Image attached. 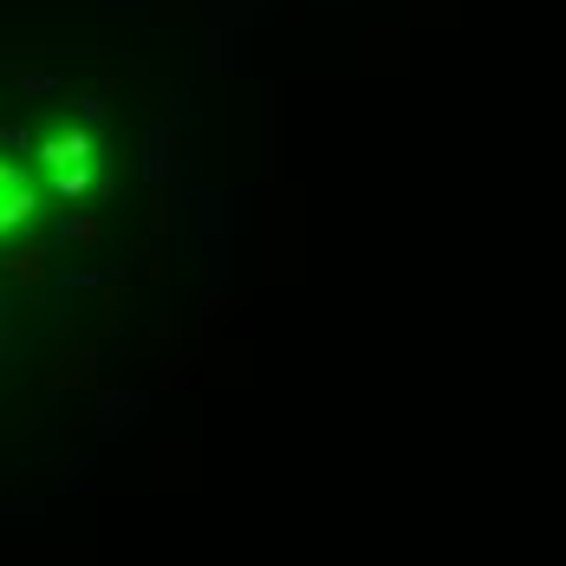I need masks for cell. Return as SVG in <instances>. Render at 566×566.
Listing matches in <instances>:
<instances>
[{
    "label": "cell",
    "instance_id": "cell-1",
    "mask_svg": "<svg viewBox=\"0 0 566 566\" xmlns=\"http://www.w3.org/2000/svg\"><path fill=\"white\" fill-rule=\"evenodd\" d=\"M33 176H40V189L59 196V202H85L98 182H105V157H98V137L85 130V124H53L40 144H33Z\"/></svg>",
    "mask_w": 566,
    "mask_h": 566
},
{
    "label": "cell",
    "instance_id": "cell-2",
    "mask_svg": "<svg viewBox=\"0 0 566 566\" xmlns=\"http://www.w3.org/2000/svg\"><path fill=\"white\" fill-rule=\"evenodd\" d=\"M40 209H46V189H40L33 164L13 157V150H0V241L27 234V228L40 222Z\"/></svg>",
    "mask_w": 566,
    "mask_h": 566
}]
</instances>
